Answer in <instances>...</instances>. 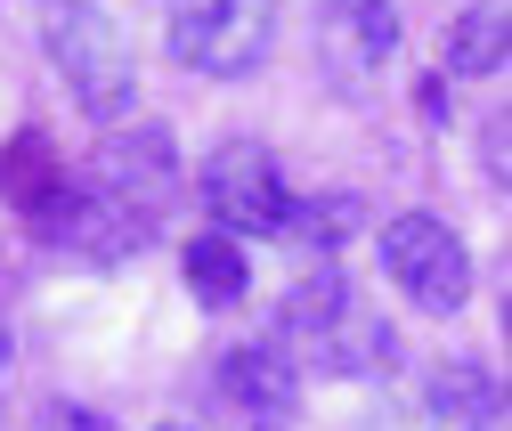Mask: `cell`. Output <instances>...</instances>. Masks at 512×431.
<instances>
[{
	"label": "cell",
	"instance_id": "1",
	"mask_svg": "<svg viewBox=\"0 0 512 431\" xmlns=\"http://www.w3.org/2000/svg\"><path fill=\"white\" fill-rule=\"evenodd\" d=\"M41 41H49V66L66 74V90L82 98V114L90 122H122V106H131V90H139V66H131L122 25L98 9V0H49Z\"/></svg>",
	"mask_w": 512,
	"mask_h": 431
},
{
	"label": "cell",
	"instance_id": "2",
	"mask_svg": "<svg viewBox=\"0 0 512 431\" xmlns=\"http://www.w3.org/2000/svg\"><path fill=\"white\" fill-rule=\"evenodd\" d=\"M277 49V0H171V57L204 82H244Z\"/></svg>",
	"mask_w": 512,
	"mask_h": 431
},
{
	"label": "cell",
	"instance_id": "3",
	"mask_svg": "<svg viewBox=\"0 0 512 431\" xmlns=\"http://www.w3.org/2000/svg\"><path fill=\"white\" fill-rule=\"evenodd\" d=\"M196 196L212 212L220 236H277L285 212H293V188H285V163L261 147V139H220L196 171Z\"/></svg>",
	"mask_w": 512,
	"mask_h": 431
},
{
	"label": "cell",
	"instance_id": "4",
	"mask_svg": "<svg viewBox=\"0 0 512 431\" xmlns=\"http://www.w3.org/2000/svg\"><path fill=\"white\" fill-rule=\"evenodd\" d=\"M382 269H391V285L407 301H423L431 318H456L472 301V253H464V236L447 220H431V212H399L382 228Z\"/></svg>",
	"mask_w": 512,
	"mask_h": 431
},
{
	"label": "cell",
	"instance_id": "5",
	"mask_svg": "<svg viewBox=\"0 0 512 431\" xmlns=\"http://www.w3.org/2000/svg\"><path fill=\"white\" fill-rule=\"evenodd\" d=\"M25 228L41 244H57V253H74V261H122V253L147 244V228L122 212L98 179H82V171H66V188H57L41 212H25Z\"/></svg>",
	"mask_w": 512,
	"mask_h": 431
},
{
	"label": "cell",
	"instance_id": "6",
	"mask_svg": "<svg viewBox=\"0 0 512 431\" xmlns=\"http://www.w3.org/2000/svg\"><path fill=\"white\" fill-rule=\"evenodd\" d=\"M90 179H98V188L155 236V220H163L171 196H179V147H171L163 122H131V131H114V139L98 147Z\"/></svg>",
	"mask_w": 512,
	"mask_h": 431
},
{
	"label": "cell",
	"instance_id": "7",
	"mask_svg": "<svg viewBox=\"0 0 512 431\" xmlns=\"http://www.w3.org/2000/svg\"><path fill=\"white\" fill-rule=\"evenodd\" d=\"M212 399L228 407L236 431H293V407H301V375L293 358L269 350V342H244L212 366Z\"/></svg>",
	"mask_w": 512,
	"mask_h": 431
},
{
	"label": "cell",
	"instance_id": "8",
	"mask_svg": "<svg viewBox=\"0 0 512 431\" xmlns=\"http://www.w3.org/2000/svg\"><path fill=\"white\" fill-rule=\"evenodd\" d=\"M399 49V9L391 0H326L317 9V66H326L342 90L374 82Z\"/></svg>",
	"mask_w": 512,
	"mask_h": 431
},
{
	"label": "cell",
	"instance_id": "9",
	"mask_svg": "<svg viewBox=\"0 0 512 431\" xmlns=\"http://www.w3.org/2000/svg\"><path fill=\"white\" fill-rule=\"evenodd\" d=\"M423 399H431L439 431H496L504 423V383H496V366H480V358H439Z\"/></svg>",
	"mask_w": 512,
	"mask_h": 431
},
{
	"label": "cell",
	"instance_id": "10",
	"mask_svg": "<svg viewBox=\"0 0 512 431\" xmlns=\"http://www.w3.org/2000/svg\"><path fill=\"white\" fill-rule=\"evenodd\" d=\"M179 277H187V293H196L204 310H236V301L252 293V261H244V244H236V236H220V228L187 236Z\"/></svg>",
	"mask_w": 512,
	"mask_h": 431
},
{
	"label": "cell",
	"instance_id": "11",
	"mask_svg": "<svg viewBox=\"0 0 512 431\" xmlns=\"http://www.w3.org/2000/svg\"><path fill=\"white\" fill-rule=\"evenodd\" d=\"M504 57H512V17H504V0H472V9L447 25V74H504Z\"/></svg>",
	"mask_w": 512,
	"mask_h": 431
},
{
	"label": "cell",
	"instance_id": "12",
	"mask_svg": "<svg viewBox=\"0 0 512 431\" xmlns=\"http://www.w3.org/2000/svg\"><path fill=\"white\" fill-rule=\"evenodd\" d=\"M57 188H66V163H57L49 131H17L9 155H0V196H9L17 212H41Z\"/></svg>",
	"mask_w": 512,
	"mask_h": 431
},
{
	"label": "cell",
	"instance_id": "13",
	"mask_svg": "<svg viewBox=\"0 0 512 431\" xmlns=\"http://www.w3.org/2000/svg\"><path fill=\"white\" fill-rule=\"evenodd\" d=\"M358 220H366V196H293V212H285V244H309V253H334V244H350L358 236Z\"/></svg>",
	"mask_w": 512,
	"mask_h": 431
},
{
	"label": "cell",
	"instance_id": "14",
	"mask_svg": "<svg viewBox=\"0 0 512 431\" xmlns=\"http://www.w3.org/2000/svg\"><path fill=\"white\" fill-rule=\"evenodd\" d=\"M41 431H114V415H98V407H82V399H49V407H41Z\"/></svg>",
	"mask_w": 512,
	"mask_h": 431
},
{
	"label": "cell",
	"instance_id": "15",
	"mask_svg": "<svg viewBox=\"0 0 512 431\" xmlns=\"http://www.w3.org/2000/svg\"><path fill=\"white\" fill-rule=\"evenodd\" d=\"M415 122H447V82H415Z\"/></svg>",
	"mask_w": 512,
	"mask_h": 431
},
{
	"label": "cell",
	"instance_id": "16",
	"mask_svg": "<svg viewBox=\"0 0 512 431\" xmlns=\"http://www.w3.org/2000/svg\"><path fill=\"white\" fill-rule=\"evenodd\" d=\"M488 188H504V122L488 131Z\"/></svg>",
	"mask_w": 512,
	"mask_h": 431
},
{
	"label": "cell",
	"instance_id": "17",
	"mask_svg": "<svg viewBox=\"0 0 512 431\" xmlns=\"http://www.w3.org/2000/svg\"><path fill=\"white\" fill-rule=\"evenodd\" d=\"M0 366H9V318H0Z\"/></svg>",
	"mask_w": 512,
	"mask_h": 431
},
{
	"label": "cell",
	"instance_id": "18",
	"mask_svg": "<svg viewBox=\"0 0 512 431\" xmlns=\"http://www.w3.org/2000/svg\"><path fill=\"white\" fill-rule=\"evenodd\" d=\"M163 431H187V423H163Z\"/></svg>",
	"mask_w": 512,
	"mask_h": 431
}]
</instances>
